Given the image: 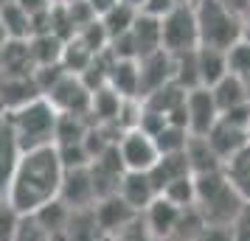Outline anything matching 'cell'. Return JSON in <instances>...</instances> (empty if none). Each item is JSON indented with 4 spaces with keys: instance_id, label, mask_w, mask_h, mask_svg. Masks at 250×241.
<instances>
[{
    "instance_id": "obj_1",
    "label": "cell",
    "mask_w": 250,
    "mask_h": 241,
    "mask_svg": "<svg viewBox=\"0 0 250 241\" xmlns=\"http://www.w3.org/2000/svg\"><path fill=\"white\" fill-rule=\"evenodd\" d=\"M62 163L54 146L34 151H23L20 163L12 174V185L6 202L20 213V216H31L34 210H40L42 205L54 202L59 196V185H62Z\"/></svg>"
},
{
    "instance_id": "obj_2",
    "label": "cell",
    "mask_w": 250,
    "mask_h": 241,
    "mask_svg": "<svg viewBox=\"0 0 250 241\" xmlns=\"http://www.w3.org/2000/svg\"><path fill=\"white\" fill-rule=\"evenodd\" d=\"M194 188H197L194 207L203 216L205 224H233L239 210L245 207V199L236 194V188L230 185L225 171L194 177Z\"/></svg>"
},
{
    "instance_id": "obj_3",
    "label": "cell",
    "mask_w": 250,
    "mask_h": 241,
    "mask_svg": "<svg viewBox=\"0 0 250 241\" xmlns=\"http://www.w3.org/2000/svg\"><path fill=\"white\" fill-rule=\"evenodd\" d=\"M191 9L194 20H197L200 48L228 54L239 39H245V20L228 12L219 0H197V3H191Z\"/></svg>"
},
{
    "instance_id": "obj_4",
    "label": "cell",
    "mask_w": 250,
    "mask_h": 241,
    "mask_svg": "<svg viewBox=\"0 0 250 241\" xmlns=\"http://www.w3.org/2000/svg\"><path fill=\"white\" fill-rule=\"evenodd\" d=\"M9 115V124L20 149L23 151H34V149H45L54 146V132H57V110L48 104V98H34V101L23 104L12 110Z\"/></svg>"
},
{
    "instance_id": "obj_5",
    "label": "cell",
    "mask_w": 250,
    "mask_h": 241,
    "mask_svg": "<svg viewBox=\"0 0 250 241\" xmlns=\"http://www.w3.org/2000/svg\"><path fill=\"white\" fill-rule=\"evenodd\" d=\"M160 48L177 56L186 51H197L200 39H197V20H194V9L191 3H183L174 12H169L160 20Z\"/></svg>"
},
{
    "instance_id": "obj_6",
    "label": "cell",
    "mask_w": 250,
    "mask_h": 241,
    "mask_svg": "<svg viewBox=\"0 0 250 241\" xmlns=\"http://www.w3.org/2000/svg\"><path fill=\"white\" fill-rule=\"evenodd\" d=\"M115 151L121 157L124 171H149L160 157L158 149H155V140L149 138L146 132H141V129L121 132V138L115 140Z\"/></svg>"
},
{
    "instance_id": "obj_7",
    "label": "cell",
    "mask_w": 250,
    "mask_h": 241,
    "mask_svg": "<svg viewBox=\"0 0 250 241\" xmlns=\"http://www.w3.org/2000/svg\"><path fill=\"white\" fill-rule=\"evenodd\" d=\"M48 98V104L57 110V112H68V115H82V118H87L90 115V98L93 93L82 84L79 76H73V73H65L62 79L51 87V90L42 95Z\"/></svg>"
},
{
    "instance_id": "obj_8",
    "label": "cell",
    "mask_w": 250,
    "mask_h": 241,
    "mask_svg": "<svg viewBox=\"0 0 250 241\" xmlns=\"http://www.w3.org/2000/svg\"><path fill=\"white\" fill-rule=\"evenodd\" d=\"M216 121H219V110H216L208 87H197V90L186 93V129L191 138H205Z\"/></svg>"
},
{
    "instance_id": "obj_9",
    "label": "cell",
    "mask_w": 250,
    "mask_h": 241,
    "mask_svg": "<svg viewBox=\"0 0 250 241\" xmlns=\"http://www.w3.org/2000/svg\"><path fill=\"white\" fill-rule=\"evenodd\" d=\"M183 207L171 205L169 199L155 196L144 210H141V224L146 230V236L152 241H171L174 239V230H177V219H180Z\"/></svg>"
},
{
    "instance_id": "obj_10",
    "label": "cell",
    "mask_w": 250,
    "mask_h": 241,
    "mask_svg": "<svg viewBox=\"0 0 250 241\" xmlns=\"http://www.w3.org/2000/svg\"><path fill=\"white\" fill-rule=\"evenodd\" d=\"M93 180V188H96V202L104 199V196H113L118 194V185H121V177H124V166H121V157L115 146H110L107 151L96 154L87 166Z\"/></svg>"
},
{
    "instance_id": "obj_11",
    "label": "cell",
    "mask_w": 250,
    "mask_h": 241,
    "mask_svg": "<svg viewBox=\"0 0 250 241\" xmlns=\"http://www.w3.org/2000/svg\"><path fill=\"white\" fill-rule=\"evenodd\" d=\"M62 205L68 210H84V207L96 205V188H93L90 171L87 168H70L62 174V185H59V196Z\"/></svg>"
},
{
    "instance_id": "obj_12",
    "label": "cell",
    "mask_w": 250,
    "mask_h": 241,
    "mask_svg": "<svg viewBox=\"0 0 250 241\" xmlns=\"http://www.w3.org/2000/svg\"><path fill=\"white\" fill-rule=\"evenodd\" d=\"M93 216H96V224H99V230H102V236L110 239V236H115L118 230H124L126 224H132L141 213H135L121 196L113 194V196L99 199V202L93 205Z\"/></svg>"
},
{
    "instance_id": "obj_13",
    "label": "cell",
    "mask_w": 250,
    "mask_h": 241,
    "mask_svg": "<svg viewBox=\"0 0 250 241\" xmlns=\"http://www.w3.org/2000/svg\"><path fill=\"white\" fill-rule=\"evenodd\" d=\"M138 62V98H146L149 93L166 87L171 81V56L166 51H155Z\"/></svg>"
},
{
    "instance_id": "obj_14",
    "label": "cell",
    "mask_w": 250,
    "mask_h": 241,
    "mask_svg": "<svg viewBox=\"0 0 250 241\" xmlns=\"http://www.w3.org/2000/svg\"><path fill=\"white\" fill-rule=\"evenodd\" d=\"M205 140H208V146L214 149V154L222 160V166H225L236 151H242L245 146H248V132L245 129L233 127V124H228V121H216L214 127H211V132L205 135Z\"/></svg>"
},
{
    "instance_id": "obj_15",
    "label": "cell",
    "mask_w": 250,
    "mask_h": 241,
    "mask_svg": "<svg viewBox=\"0 0 250 241\" xmlns=\"http://www.w3.org/2000/svg\"><path fill=\"white\" fill-rule=\"evenodd\" d=\"M20 143L14 138L12 124H9V115H0V199H6L9 194V185H12V174L20 163Z\"/></svg>"
},
{
    "instance_id": "obj_16",
    "label": "cell",
    "mask_w": 250,
    "mask_h": 241,
    "mask_svg": "<svg viewBox=\"0 0 250 241\" xmlns=\"http://www.w3.org/2000/svg\"><path fill=\"white\" fill-rule=\"evenodd\" d=\"M118 196H121L135 213H141V210L158 196V188L152 183L149 171H124L121 185H118Z\"/></svg>"
},
{
    "instance_id": "obj_17",
    "label": "cell",
    "mask_w": 250,
    "mask_h": 241,
    "mask_svg": "<svg viewBox=\"0 0 250 241\" xmlns=\"http://www.w3.org/2000/svg\"><path fill=\"white\" fill-rule=\"evenodd\" d=\"M113 56V54H110ZM107 87L118 98H138V62L135 59H115L110 62L107 73ZM141 101V98H138Z\"/></svg>"
},
{
    "instance_id": "obj_18",
    "label": "cell",
    "mask_w": 250,
    "mask_h": 241,
    "mask_svg": "<svg viewBox=\"0 0 250 241\" xmlns=\"http://www.w3.org/2000/svg\"><path fill=\"white\" fill-rule=\"evenodd\" d=\"M129 42H132L135 59H144L149 54H155V51H163L160 48V20H152V17L138 12V20L129 28Z\"/></svg>"
},
{
    "instance_id": "obj_19",
    "label": "cell",
    "mask_w": 250,
    "mask_h": 241,
    "mask_svg": "<svg viewBox=\"0 0 250 241\" xmlns=\"http://www.w3.org/2000/svg\"><path fill=\"white\" fill-rule=\"evenodd\" d=\"M183 154H186V160H188V171H191V177L211 174V171H222V160L214 154V149L208 146V140L205 138H188Z\"/></svg>"
},
{
    "instance_id": "obj_20",
    "label": "cell",
    "mask_w": 250,
    "mask_h": 241,
    "mask_svg": "<svg viewBox=\"0 0 250 241\" xmlns=\"http://www.w3.org/2000/svg\"><path fill=\"white\" fill-rule=\"evenodd\" d=\"M188 160H186V154H163V157H158V163L149 168V177H152V183H155V188H158V194L166 188V185H171L174 180H180V177H188Z\"/></svg>"
},
{
    "instance_id": "obj_21",
    "label": "cell",
    "mask_w": 250,
    "mask_h": 241,
    "mask_svg": "<svg viewBox=\"0 0 250 241\" xmlns=\"http://www.w3.org/2000/svg\"><path fill=\"white\" fill-rule=\"evenodd\" d=\"M183 101H186V90H180L174 81H169L166 87L149 93L146 98H141V107H144L146 112H155V115H160V118H169L177 107H183Z\"/></svg>"
},
{
    "instance_id": "obj_22",
    "label": "cell",
    "mask_w": 250,
    "mask_h": 241,
    "mask_svg": "<svg viewBox=\"0 0 250 241\" xmlns=\"http://www.w3.org/2000/svg\"><path fill=\"white\" fill-rule=\"evenodd\" d=\"M62 48L65 42L54 34H34L28 37V54H31V62L37 68H48V65H59L62 59Z\"/></svg>"
},
{
    "instance_id": "obj_23",
    "label": "cell",
    "mask_w": 250,
    "mask_h": 241,
    "mask_svg": "<svg viewBox=\"0 0 250 241\" xmlns=\"http://www.w3.org/2000/svg\"><path fill=\"white\" fill-rule=\"evenodd\" d=\"M197 70H200V84L214 87L219 79L228 76V54L211 51V48H197Z\"/></svg>"
},
{
    "instance_id": "obj_24",
    "label": "cell",
    "mask_w": 250,
    "mask_h": 241,
    "mask_svg": "<svg viewBox=\"0 0 250 241\" xmlns=\"http://www.w3.org/2000/svg\"><path fill=\"white\" fill-rule=\"evenodd\" d=\"M222 171H225V177L230 180V185L236 188V194L242 196L245 202H250V143L242 151H236V154L222 166Z\"/></svg>"
},
{
    "instance_id": "obj_25",
    "label": "cell",
    "mask_w": 250,
    "mask_h": 241,
    "mask_svg": "<svg viewBox=\"0 0 250 241\" xmlns=\"http://www.w3.org/2000/svg\"><path fill=\"white\" fill-rule=\"evenodd\" d=\"M211 90V98H214L216 110L219 112H225V110H233L239 104L248 101V95H245V81L236 79L233 73H228L225 79H219L214 87H208Z\"/></svg>"
},
{
    "instance_id": "obj_26",
    "label": "cell",
    "mask_w": 250,
    "mask_h": 241,
    "mask_svg": "<svg viewBox=\"0 0 250 241\" xmlns=\"http://www.w3.org/2000/svg\"><path fill=\"white\" fill-rule=\"evenodd\" d=\"M0 20L9 39H28L31 37V14L25 12L17 0H9L0 6Z\"/></svg>"
},
{
    "instance_id": "obj_27",
    "label": "cell",
    "mask_w": 250,
    "mask_h": 241,
    "mask_svg": "<svg viewBox=\"0 0 250 241\" xmlns=\"http://www.w3.org/2000/svg\"><path fill=\"white\" fill-rule=\"evenodd\" d=\"M65 236L68 241H102V230L96 224V216H93V207H84V210H70L68 224H65Z\"/></svg>"
},
{
    "instance_id": "obj_28",
    "label": "cell",
    "mask_w": 250,
    "mask_h": 241,
    "mask_svg": "<svg viewBox=\"0 0 250 241\" xmlns=\"http://www.w3.org/2000/svg\"><path fill=\"white\" fill-rule=\"evenodd\" d=\"M90 129V118L82 115H57V132H54V146H68V143H82Z\"/></svg>"
},
{
    "instance_id": "obj_29",
    "label": "cell",
    "mask_w": 250,
    "mask_h": 241,
    "mask_svg": "<svg viewBox=\"0 0 250 241\" xmlns=\"http://www.w3.org/2000/svg\"><path fill=\"white\" fill-rule=\"evenodd\" d=\"M99 20H102L107 37H110V39H115V37L126 34V31L132 28V23L138 20V12L132 9V6H126V3H121V0H118L113 9H110V12H104Z\"/></svg>"
},
{
    "instance_id": "obj_30",
    "label": "cell",
    "mask_w": 250,
    "mask_h": 241,
    "mask_svg": "<svg viewBox=\"0 0 250 241\" xmlns=\"http://www.w3.org/2000/svg\"><path fill=\"white\" fill-rule=\"evenodd\" d=\"M188 138H191V135L183 127H174V124H166V127H160L158 132L152 135L155 149H158L160 157H163V154H180V151H186Z\"/></svg>"
},
{
    "instance_id": "obj_31",
    "label": "cell",
    "mask_w": 250,
    "mask_h": 241,
    "mask_svg": "<svg viewBox=\"0 0 250 241\" xmlns=\"http://www.w3.org/2000/svg\"><path fill=\"white\" fill-rule=\"evenodd\" d=\"M68 216L70 210L59 199H54V202H48V205H42L40 210H34L31 213V219H34L40 227L45 230V233H57V230H65V224H68Z\"/></svg>"
},
{
    "instance_id": "obj_32",
    "label": "cell",
    "mask_w": 250,
    "mask_h": 241,
    "mask_svg": "<svg viewBox=\"0 0 250 241\" xmlns=\"http://www.w3.org/2000/svg\"><path fill=\"white\" fill-rule=\"evenodd\" d=\"M163 199H169L171 205L177 207H191L194 199H197V188H194V177H180V180H174L171 185H166L163 191H160Z\"/></svg>"
},
{
    "instance_id": "obj_33",
    "label": "cell",
    "mask_w": 250,
    "mask_h": 241,
    "mask_svg": "<svg viewBox=\"0 0 250 241\" xmlns=\"http://www.w3.org/2000/svg\"><path fill=\"white\" fill-rule=\"evenodd\" d=\"M228 73H233L242 81L250 79V39H239L228 51Z\"/></svg>"
},
{
    "instance_id": "obj_34",
    "label": "cell",
    "mask_w": 250,
    "mask_h": 241,
    "mask_svg": "<svg viewBox=\"0 0 250 241\" xmlns=\"http://www.w3.org/2000/svg\"><path fill=\"white\" fill-rule=\"evenodd\" d=\"M20 219L23 216L6 199H0V241H14L17 227H20Z\"/></svg>"
},
{
    "instance_id": "obj_35",
    "label": "cell",
    "mask_w": 250,
    "mask_h": 241,
    "mask_svg": "<svg viewBox=\"0 0 250 241\" xmlns=\"http://www.w3.org/2000/svg\"><path fill=\"white\" fill-rule=\"evenodd\" d=\"M14 241H48V233L40 227L31 216H23L20 219V227H17Z\"/></svg>"
},
{
    "instance_id": "obj_36",
    "label": "cell",
    "mask_w": 250,
    "mask_h": 241,
    "mask_svg": "<svg viewBox=\"0 0 250 241\" xmlns=\"http://www.w3.org/2000/svg\"><path fill=\"white\" fill-rule=\"evenodd\" d=\"M194 241H233V224H205Z\"/></svg>"
},
{
    "instance_id": "obj_37",
    "label": "cell",
    "mask_w": 250,
    "mask_h": 241,
    "mask_svg": "<svg viewBox=\"0 0 250 241\" xmlns=\"http://www.w3.org/2000/svg\"><path fill=\"white\" fill-rule=\"evenodd\" d=\"M107 241H152L146 236V230H144V224H141V216L132 222V224H126L124 230H118L115 236H110Z\"/></svg>"
},
{
    "instance_id": "obj_38",
    "label": "cell",
    "mask_w": 250,
    "mask_h": 241,
    "mask_svg": "<svg viewBox=\"0 0 250 241\" xmlns=\"http://www.w3.org/2000/svg\"><path fill=\"white\" fill-rule=\"evenodd\" d=\"M233 241H250V202H245L233 222Z\"/></svg>"
},
{
    "instance_id": "obj_39",
    "label": "cell",
    "mask_w": 250,
    "mask_h": 241,
    "mask_svg": "<svg viewBox=\"0 0 250 241\" xmlns=\"http://www.w3.org/2000/svg\"><path fill=\"white\" fill-rule=\"evenodd\" d=\"M219 3L225 6L228 12H233L236 17H242V20L250 14V0H219Z\"/></svg>"
},
{
    "instance_id": "obj_40",
    "label": "cell",
    "mask_w": 250,
    "mask_h": 241,
    "mask_svg": "<svg viewBox=\"0 0 250 241\" xmlns=\"http://www.w3.org/2000/svg\"><path fill=\"white\" fill-rule=\"evenodd\" d=\"M84 3H87L93 12H96V17H102L104 12H110V9H113L118 0H84Z\"/></svg>"
},
{
    "instance_id": "obj_41",
    "label": "cell",
    "mask_w": 250,
    "mask_h": 241,
    "mask_svg": "<svg viewBox=\"0 0 250 241\" xmlns=\"http://www.w3.org/2000/svg\"><path fill=\"white\" fill-rule=\"evenodd\" d=\"M121 3H126V6H132V9H135V12H141V6H144V3H146V0H121Z\"/></svg>"
},
{
    "instance_id": "obj_42",
    "label": "cell",
    "mask_w": 250,
    "mask_h": 241,
    "mask_svg": "<svg viewBox=\"0 0 250 241\" xmlns=\"http://www.w3.org/2000/svg\"><path fill=\"white\" fill-rule=\"evenodd\" d=\"M9 42V37H6V28H3V20H0V48Z\"/></svg>"
},
{
    "instance_id": "obj_43",
    "label": "cell",
    "mask_w": 250,
    "mask_h": 241,
    "mask_svg": "<svg viewBox=\"0 0 250 241\" xmlns=\"http://www.w3.org/2000/svg\"><path fill=\"white\" fill-rule=\"evenodd\" d=\"M245 39H250V14L245 17Z\"/></svg>"
},
{
    "instance_id": "obj_44",
    "label": "cell",
    "mask_w": 250,
    "mask_h": 241,
    "mask_svg": "<svg viewBox=\"0 0 250 241\" xmlns=\"http://www.w3.org/2000/svg\"><path fill=\"white\" fill-rule=\"evenodd\" d=\"M245 95H248V104H250V79H245Z\"/></svg>"
},
{
    "instance_id": "obj_45",
    "label": "cell",
    "mask_w": 250,
    "mask_h": 241,
    "mask_svg": "<svg viewBox=\"0 0 250 241\" xmlns=\"http://www.w3.org/2000/svg\"><path fill=\"white\" fill-rule=\"evenodd\" d=\"M245 132H248V140H250V121H248V129H245Z\"/></svg>"
},
{
    "instance_id": "obj_46",
    "label": "cell",
    "mask_w": 250,
    "mask_h": 241,
    "mask_svg": "<svg viewBox=\"0 0 250 241\" xmlns=\"http://www.w3.org/2000/svg\"><path fill=\"white\" fill-rule=\"evenodd\" d=\"M3 3H9V0H0V6H3Z\"/></svg>"
},
{
    "instance_id": "obj_47",
    "label": "cell",
    "mask_w": 250,
    "mask_h": 241,
    "mask_svg": "<svg viewBox=\"0 0 250 241\" xmlns=\"http://www.w3.org/2000/svg\"><path fill=\"white\" fill-rule=\"evenodd\" d=\"M186 3H197V0H186Z\"/></svg>"
}]
</instances>
